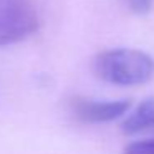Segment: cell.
I'll return each instance as SVG.
<instances>
[{"label": "cell", "instance_id": "obj_1", "mask_svg": "<svg viewBox=\"0 0 154 154\" xmlns=\"http://www.w3.org/2000/svg\"><path fill=\"white\" fill-rule=\"evenodd\" d=\"M93 71L100 80L118 86L143 85L152 76L154 61L147 53L134 48H111L94 57Z\"/></svg>", "mask_w": 154, "mask_h": 154}, {"label": "cell", "instance_id": "obj_2", "mask_svg": "<svg viewBox=\"0 0 154 154\" xmlns=\"http://www.w3.org/2000/svg\"><path fill=\"white\" fill-rule=\"evenodd\" d=\"M38 23L30 0H0V47L28 38L37 32Z\"/></svg>", "mask_w": 154, "mask_h": 154}, {"label": "cell", "instance_id": "obj_3", "mask_svg": "<svg viewBox=\"0 0 154 154\" xmlns=\"http://www.w3.org/2000/svg\"><path fill=\"white\" fill-rule=\"evenodd\" d=\"M129 100H116V101H96L90 98L75 96L70 100V111L81 123L96 124V123H109L116 118L123 116L129 111Z\"/></svg>", "mask_w": 154, "mask_h": 154}, {"label": "cell", "instance_id": "obj_4", "mask_svg": "<svg viewBox=\"0 0 154 154\" xmlns=\"http://www.w3.org/2000/svg\"><path fill=\"white\" fill-rule=\"evenodd\" d=\"M124 134H136L146 129H154V100H146L136 108L131 116L123 123Z\"/></svg>", "mask_w": 154, "mask_h": 154}, {"label": "cell", "instance_id": "obj_5", "mask_svg": "<svg viewBox=\"0 0 154 154\" xmlns=\"http://www.w3.org/2000/svg\"><path fill=\"white\" fill-rule=\"evenodd\" d=\"M123 154H154V137L131 143L126 146Z\"/></svg>", "mask_w": 154, "mask_h": 154}, {"label": "cell", "instance_id": "obj_6", "mask_svg": "<svg viewBox=\"0 0 154 154\" xmlns=\"http://www.w3.org/2000/svg\"><path fill=\"white\" fill-rule=\"evenodd\" d=\"M131 12L134 14H147L152 7V0H124Z\"/></svg>", "mask_w": 154, "mask_h": 154}]
</instances>
